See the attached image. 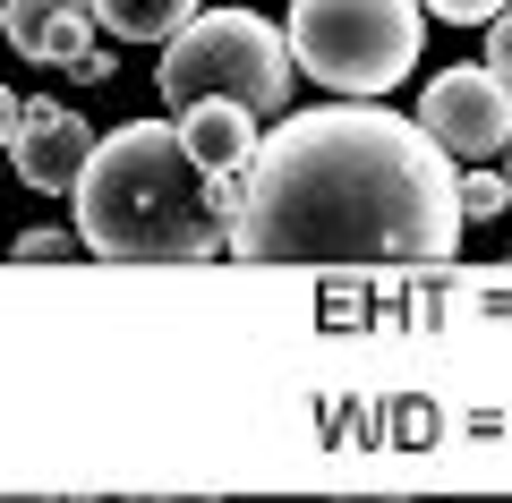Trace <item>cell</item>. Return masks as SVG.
Wrapping results in <instances>:
<instances>
[{"mask_svg": "<svg viewBox=\"0 0 512 503\" xmlns=\"http://www.w3.org/2000/svg\"><path fill=\"white\" fill-rule=\"evenodd\" d=\"M461 180L427 120L367 103L291 111L239 180L231 256L248 265H444L461 248Z\"/></svg>", "mask_w": 512, "mask_h": 503, "instance_id": "6da1fadb", "label": "cell"}, {"mask_svg": "<svg viewBox=\"0 0 512 503\" xmlns=\"http://www.w3.org/2000/svg\"><path fill=\"white\" fill-rule=\"evenodd\" d=\"M239 180L197 162V145L163 120H128L94 145L77 180V248L111 265H197L231 248Z\"/></svg>", "mask_w": 512, "mask_h": 503, "instance_id": "7a4b0ae2", "label": "cell"}, {"mask_svg": "<svg viewBox=\"0 0 512 503\" xmlns=\"http://www.w3.org/2000/svg\"><path fill=\"white\" fill-rule=\"evenodd\" d=\"M291 26H265L256 9H197L180 35L163 43V103L188 111V103H248L256 120L291 103Z\"/></svg>", "mask_w": 512, "mask_h": 503, "instance_id": "3957f363", "label": "cell"}, {"mask_svg": "<svg viewBox=\"0 0 512 503\" xmlns=\"http://www.w3.org/2000/svg\"><path fill=\"white\" fill-rule=\"evenodd\" d=\"M419 0H291V52L333 94H393L419 69Z\"/></svg>", "mask_w": 512, "mask_h": 503, "instance_id": "277c9868", "label": "cell"}, {"mask_svg": "<svg viewBox=\"0 0 512 503\" xmlns=\"http://www.w3.org/2000/svg\"><path fill=\"white\" fill-rule=\"evenodd\" d=\"M419 120L436 128V145L461 154V162L512 154V86L495 69H436V77H427Z\"/></svg>", "mask_w": 512, "mask_h": 503, "instance_id": "5b68a950", "label": "cell"}, {"mask_svg": "<svg viewBox=\"0 0 512 503\" xmlns=\"http://www.w3.org/2000/svg\"><path fill=\"white\" fill-rule=\"evenodd\" d=\"M9 162H18V180L35 197H77V180H86V162H94V128L69 103H26Z\"/></svg>", "mask_w": 512, "mask_h": 503, "instance_id": "8992f818", "label": "cell"}, {"mask_svg": "<svg viewBox=\"0 0 512 503\" xmlns=\"http://www.w3.org/2000/svg\"><path fill=\"white\" fill-rule=\"evenodd\" d=\"M94 0H9L0 9V35H9V52L26 60H52V69H77V60L94 52Z\"/></svg>", "mask_w": 512, "mask_h": 503, "instance_id": "52a82bcc", "label": "cell"}, {"mask_svg": "<svg viewBox=\"0 0 512 503\" xmlns=\"http://www.w3.org/2000/svg\"><path fill=\"white\" fill-rule=\"evenodd\" d=\"M180 137L197 145V162L231 171V180H248L256 145H265V137H256V111H248V103H222V94H214V103H188V111H180Z\"/></svg>", "mask_w": 512, "mask_h": 503, "instance_id": "ba28073f", "label": "cell"}, {"mask_svg": "<svg viewBox=\"0 0 512 503\" xmlns=\"http://www.w3.org/2000/svg\"><path fill=\"white\" fill-rule=\"evenodd\" d=\"M205 0H94V18L111 26L120 43H171Z\"/></svg>", "mask_w": 512, "mask_h": 503, "instance_id": "9c48e42d", "label": "cell"}, {"mask_svg": "<svg viewBox=\"0 0 512 503\" xmlns=\"http://www.w3.org/2000/svg\"><path fill=\"white\" fill-rule=\"evenodd\" d=\"M461 205H470V214H504L512 205V171L504 180H495V171H470V180H461Z\"/></svg>", "mask_w": 512, "mask_h": 503, "instance_id": "30bf717a", "label": "cell"}, {"mask_svg": "<svg viewBox=\"0 0 512 503\" xmlns=\"http://www.w3.org/2000/svg\"><path fill=\"white\" fill-rule=\"evenodd\" d=\"M427 9H436L444 26H487V18H504L512 0H427Z\"/></svg>", "mask_w": 512, "mask_h": 503, "instance_id": "8fae6325", "label": "cell"}, {"mask_svg": "<svg viewBox=\"0 0 512 503\" xmlns=\"http://www.w3.org/2000/svg\"><path fill=\"white\" fill-rule=\"evenodd\" d=\"M52 256H69V239H60V231H26L18 239V265H52Z\"/></svg>", "mask_w": 512, "mask_h": 503, "instance_id": "7c38bea8", "label": "cell"}, {"mask_svg": "<svg viewBox=\"0 0 512 503\" xmlns=\"http://www.w3.org/2000/svg\"><path fill=\"white\" fill-rule=\"evenodd\" d=\"M487 69H495V77H504V86H512V9H504V18H495V35H487Z\"/></svg>", "mask_w": 512, "mask_h": 503, "instance_id": "4fadbf2b", "label": "cell"}, {"mask_svg": "<svg viewBox=\"0 0 512 503\" xmlns=\"http://www.w3.org/2000/svg\"><path fill=\"white\" fill-rule=\"evenodd\" d=\"M18 120H26V103L9 86H0V154H9V145H18Z\"/></svg>", "mask_w": 512, "mask_h": 503, "instance_id": "5bb4252c", "label": "cell"}]
</instances>
